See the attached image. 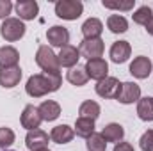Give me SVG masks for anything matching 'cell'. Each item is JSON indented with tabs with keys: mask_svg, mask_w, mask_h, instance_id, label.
Segmentation results:
<instances>
[{
	"mask_svg": "<svg viewBox=\"0 0 153 151\" xmlns=\"http://www.w3.org/2000/svg\"><path fill=\"white\" fill-rule=\"evenodd\" d=\"M61 85H62V76H61V73H38V75L29 76L27 85H25V91L32 98H43L48 93L59 91Z\"/></svg>",
	"mask_w": 153,
	"mask_h": 151,
	"instance_id": "6da1fadb",
	"label": "cell"
},
{
	"mask_svg": "<svg viewBox=\"0 0 153 151\" xmlns=\"http://www.w3.org/2000/svg\"><path fill=\"white\" fill-rule=\"evenodd\" d=\"M36 64L43 70V73H61L59 59L53 53V50L46 44H41L36 52Z\"/></svg>",
	"mask_w": 153,
	"mask_h": 151,
	"instance_id": "7a4b0ae2",
	"label": "cell"
},
{
	"mask_svg": "<svg viewBox=\"0 0 153 151\" xmlns=\"http://www.w3.org/2000/svg\"><path fill=\"white\" fill-rule=\"evenodd\" d=\"M25 25L20 18H7L4 20V23L0 25V36L9 41V43H14V41H20V39L25 36Z\"/></svg>",
	"mask_w": 153,
	"mask_h": 151,
	"instance_id": "3957f363",
	"label": "cell"
},
{
	"mask_svg": "<svg viewBox=\"0 0 153 151\" xmlns=\"http://www.w3.org/2000/svg\"><path fill=\"white\" fill-rule=\"evenodd\" d=\"M84 13V4L80 0H59L55 4V14L62 20L73 21Z\"/></svg>",
	"mask_w": 153,
	"mask_h": 151,
	"instance_id": "277c9868",
	"label": "cell"
},
{
	"mask_svg": "<svg viewBox=\"0 0 153 151\" xmlns=\"http://www.w3.org/2000/svg\"><path fill=\"white\" fill-rule=\"evenodd\" d=\"M78 52L82 57H85L87 61H93V59H102L103 52H105V44L102 38L98 39H84L78 46Z\"/></svg>",
	"mask_w": 153,
	"mask_h": 151,
	"instance_id": "5b68a950",
	"label": "cell"
},
{
	"mask_svg": "<svg viewBox=\"0 0 153 151\" xmlns=\"http://www.w3.org/2000/svg\"><path fill=\"white\" fill-rule=\"evenodd\" d=\"M119 89H121V82L114 76H107V78L100 80L94 87L96 94L100 98H105V100H116L119 94Z\"/></svg>",
	"mask_w": 153,
	"mask_h": 151,
	"instance_id": "8992f818",
	"label": "cell"
},
{
	"mask_svg": "<svg viewBox=\"0 0 153 151\" xmlns=\"http://www.w3.org/2000/svg\"><path fill=\"white\" fill-rule=\"evenodd\" d=\"M116 100L119 103H123V105L135 103V101L141 100V87L135 82H123L121 84V89H119V94H117Z\"/></svg>",
	"mask_w": 153,
	"mask_h": 151,
	"instance_id": "52a82bcc",
	"label": "cell"
},
{
	"mask_svg": "<svg viewBox=\"0 0 153 151\" xmlns=\"http://www.w3.org/2000/svg\"><path fill=\"white\" fill-rule=\"evenodd\" d=\"M84 70H85V73H87V76H89L91 80L100 82V80L107 78L109 64H107L105 59H93V61H87V62H85Z\"/></svg>",
	"mask_w": 153,
	"mask_h": 151,
	"instance_id": "ba28073f",
	"label": "cell"
},
{
	"mask_svg": "<svg viewBox=\"0 0 153 151\" xmlns=\"http://www.w3.org/2000/svg\"><path fill=\"white\" fill-rule=\"evenodd\" d=\"M20 121H22V126H23L25 130L30 132V130H38L39 124L43 123V117H41V114H39L38 107H34V105H27V107L23 109V112H22Z\"/></svg>",
	"mask_w": 153,
	"mask_h": 151,
	"instance_id": "9c48e42d",
	"label": "cell"
},
{
	"mask_svg": "<svg viewBox=\"0 0 153 151\" xmlns=\"http://www.w3.org/2000/svg\"><path fill=\"white\" fill-rule=\"evenodd\" d=\"M152 70H153V62L150 61V57H144V55L135 57L132 61V64H130V73L135 78H139V80L148 78L150 73H152Z\"/></svg>",
	"mask_w": 153,
	"mask_h": 151,
	"instance_id": "30bf717a",
	"label": "cell"
},
{
	"mask_svg": "<svg viewBox=\"0 0 153 151\" xmlns=\"http://www.w3.org/2000/svg\"><path fill=\"white\" fill-rule=\"evenodd\" d=\"M57 59H59V66L61 68H70L71 70V68L76 66V62L80 59V52H78V48L73 46V44H66V46L61 48Z\"/></svg>",
	"mask_w": 153,
	"mask_h": 151,
	"instance_id": "8fae6325",
	"label": "cell"
},
{
	"mask_svg": "<svg viewBox=\"0 0 153 151\" xmlns=\"http://www.w3.org/2000/svg\"><path fill=\"white\" fill-rule=\"evenodd\" d=\"M46 39L52 46H57V48H62L70 43V32L66 27H61V25H53L46 30Z\"/></svg>",
	"mask_w": 153,
	"mask_h": 151,
	"instance_id": "7c38bea8",
	"label": "cell"
},
{
	"mask_svg": "<svg viewBox=\"0 0 153 151\" xmlns=\"http://www.w3.org/2000/svg\"><path fill=\"white\" fill-rule=\"evenodd\" d=\"M48 141H50V135L43 130H30L25 137V146L29 148L30 151H38V150H43L48 146Z\"/></svg>",
	"mask_w": 153,
	"mask_h": 151,
	"instance_id": "4fadbf2b",
	"label": "cell"
},
{
	"mask_svg": "<svg viewBox=\"0 0 153 151\" xmlns=\"http://www.w3.org/2000/svg\"><path fill=\"white\" fill-rule=\"evenodd\" d=\"M130 53H132V46H130L128 41H116V43H112V46H111V50H109L111 61L116 62V64L126 62L128 57H130Z\"/></svg>",
	"mask_w": 153,
	"mask_h": 151,
	"instance_id": "5bb4252c",
	"label": "cell"
},
{
	"mask_svg": "<svg viewBox=\"0 0 153 151\" xmlns=\"http://www.w3.org/2000/svg\"><path fill=\"white\" fill-rule=\"evenodd\" d=\"M14 9L20 20H34L39 13V5L36 0H18Z\"/></svg>",
	"mask_w": 153,
	"mask_h": 151,
	"instance_id": "9a60e30c",
	"label": "cell"
},
{
	"mask_svg": "<svg viewBox=\"0 0 153 151\" xmlns=\"http://www.w3.org/2000/svg\"><path fill=\"white\" fill-rule=\"evenodd\" d=\"M75 137V130L68 124H57L50 132V141L55 144H68Z\"/></svg>",
	"mask_w": 153,
	"mask_h": 151,
	"instance_id": "2e32d148",
	"label": "cell"
},
{
	"mask_svg": "<svg viewBox=\"0 0 153 151\" xmlns=\"http://www.w3.org/2000/svg\"><path fill=\"white\" fill-rule=\"evenodd\" d=\"M20 80H22V70H20V66L0 70V85L2 87L13 89V87H16L20 84Z\"/></svg>",
	"mask_w": 153,
	"mask_h": 151,
	"instance_id": "e0dca14e",
	"label": "cell"
},
{
	"mask_svg": "<svg viewBox=\"0 0 153 151\" xmlns=\"http://www.w3.org/2000/svg\"><path fill=\"white\" fill-rule=\"evenodd\" d=\"M18 61H20V53L14 46H2L0 48V70L18 66Z\"/></svg>",
	"mask_w": 153,
	"mask_h": 151,
	"instance_id": "ac0fdd59",
	"label": "cell"
},
{
	"mask_svg": "<svg viewBox=\"0 0 153 151\" xmlns=\"http://www.w3.org/2000/svg\"><path fill=\"white\" fill-rule=\"evenodd\" d=\"M103 32V23L98 18H87L82 25L84 39H98Z\"/></svg>",
	"mask_w": 153,
	"mask_h": 151,
	"instance_id": "d6986e66",
	"label": "cell"
},
{
	"mask_svg": "<svg viewBox=\"0 0 153 151\" xmlns=\"http://www.w3.org/2000/svg\"><path fill=\"white\" fill-rule=\"evenodd\" d=\"M102 137L105 139V142H121L125 137V128L119 123H109L103 126L102 130Z\"/></svg>",
	"mask_w": 153,
	"mask_h": 151,
	"instance_id": "ffe728a7",
	"label": "cell"
},
{
	"mask_svg": "<svg viewBox=\"0 0 153 151\" xmlns=\"http://www.w3.org/2000/svg\"><path fill=\"white\" fill-rule=\"evenodd\" d=\"M38 109L43 121H55L61 115V105L57 101H53V100H45Z\"/></svg>",
	"mask_w": 153,
	"mask_h": 151,
	"instance_id": "44dd1931",
	"label": "cell"
},
{
	"mask_svg": "<svg viewBox=\"0 0 153 151\" xmlns=\"http://www.w3.org/2000/svg\"><path fill=\"white\" fill-rule=\"evenodd\" d=\"M100 112H102L100 105H98L96 101H93V100H85V101L78 107V114H80V117H85V119H93V121H96V119L100 117Z\"/></svg>",
	"mask_w": 153,
	"mask_h": 151,
	"instance_id": "7402d4cb",
	"label": "cell"
},
{
	"mask_svg": "<svg viewBox=\"0 0 153 151\" xmlns=\"http://www.w3.org/2000/svg\"><path fill=\"white\" fill-rule=\"evenodd\" d=\"M75 133L82 139H89L94 133V121L93 119H85V117H78L75 121Z\"/></svg>",
	"mask_w": 153,
	"mask_h": 151,
	"instance_id": "603a6c76",
	"label": "cell"
},
{
	"mask_svg": "<svg viewBox=\"0 0 153 151\" xmlns=\"http://www.w3.org/2000/svg\"><path fill=\"white\" fill-rule=\"evenodd\" d=\"M137 115L139 119L146 121V123H152L153 121V98H141L137 101Z\"/></svg>",
	"mask_w": 153,
	"mask_h": 151,
	"instance_id": "cb8c5ba5",
	"label": "cell"
},
{
	"mask_svg": "<svg viewBox=\"0 0 153 151\" xmlns=\"http://www.w3.org/2000/svg\"><path fill=\"white\" fill-rule=\"evenodd\" d=\"M107 29L112 32V34H123L128 30V21L125 16L121 14H111L107 18Z\"/></svg>",
	"mask_w": 153,
	"mask_h": 151,
	"instance_id": "d4e9b609",
	"label": "cell"
},
{
	"mask_svg": "<svg viewBox=\"0 0 153 151\" xmlns=\"http://www.w3.org/2000/svg\"><path fill=\"white\" fill-rule=\"evenodd\" d=\"M66 78H68V82H70V84H73V85H76V87L85 85V84H87V80H89V76H87V73H85V70H84V68H78V66L71 68V70L68 71Z\"/></svg>",
	"mask_w": 153,
	"mask_h": 151,
	"instance_id": "484cf974",
	"label": "cell"
},
{
	"mask_svg": "<svg viewBox=\"0 0 153 151\" xmlns=\"http://www.w3.org/2000/svg\"><path fill=\"white\" fill-rule=\"evenodd\" d=\"M132 18H134V21L137 23V25H143V27H146L148 25V21L153 18V11L152 7H148V5H143V7H139L134 14H132Z\"/></svg>",
	"mask_w": 153,
	"mask_h": 151,
	"instance_id": "4316f807",
	"label": "cell"
},
{
	"mask_svg": "<svg viewBox=\"0 0 153 151\" xmlns=\"http://www.w3.org/2000/svg\"><path fill=\"white\" fill-rule=\"evenodd\" d=\"M107 142L102 137V133H93L87 139V151H105Z\"/></svg>",
	"mask_w": 153,
	"mask_h": 151,
	"instance_id": "83f0119b",
	"label": "cell"
},
{
	"mask_svg": "<svg viewBox=\"0 0 153 151\" xmlns=\"http://www.w3.org/2000/svg\"><path fill=\"white\" fill-rule=\"evenodd\" d=\"M14 139H16V135L11 128H7V126L0 128V150H7L9 146H13Z\"/></svg>",
	"mask_w": 153,
	"mask_h": 151,
	"instance_id": "f1b7e54d",
	"label": "cell"
},
{
	"mask_svg": "<svg viewBox=\"0 0 153 151\" xmlns=\"http://www.w3.org/2000/svg\"><path fill=\"white\" fill-rule=\"evenodd\" d=\"M102 5L105 9H116V11H130L135 5V0H126V2H111V0H103Z\"/></svg>",
	"mask_w": 153,
	"mask_h": 151,
	"instance_id": "f546056e",
	"label": "cell"
},
{
	"mask_svg": "<svg viewBox=\"0 0 153 151\" xmlns=\"http://www.w3.org/2000/svg\"><path fill=\"white\" fill-rule=\"evenodd\" d=\"M139 146L143 151H153V130H146L139 141Z\"/></svg>",
	"mask_w": 153,
	"mask_h": 151,
	"instance_id": "4dcf8cb0",
	"label": "cell"
},
{
	"mask_svg": "<svg viewBox=\"0 0 153 151\" xmlns=\"http://www.w3.org/2000/svg\"><path fill=\"white\" fill-rule=\"evenodd\" d=\"M11 11H13L11 0H0V20H7Z\"/></svg>",
	"mask_w": 153,
	"mask_h": 151,
	"instance_id": "1f68e13d",
	"label": "cell"
},
{
	"mask_svg": "<svg viewBox=\"0 0 153 151\" xmlns=\"http://www.w3.org/2000/svg\"><path fill=\"white\" fill-rule=\"evenodd\" d=\"M114 151H135V150H134V146L130 142H123L121 141V142H117L114 146Z\"/></svg>",
	"mask_w": 153,
	"mask_h": 151,
	"instance_id": "d6a6232c",
	"label": "cell"
},
{
	"mask_svg": "<svg viewBox=\"0 0 153 151\" xmlns=\"http://www.w3.org/2000/svg\"><path fill=\"white\" fill-rule=\"evenodd\" d=\"M146 32H148L150 36H153V18L148 21V25H146Z\"/></svg>",
	"mask_w": 153,
	"mask_h": 151,
	"instance_id": "836d02e7",
	"label": "cell"
},
{
	"mask_svg": "<svg viewBox=\"0 0 153 151\" xmlns=\"http://www.w3.org/2000/svg\"><path fill=\"white\" fill-rule=\"evenodd\" d=\"M38 151H50L48 148H43V150H38Z\"/></svg>",
	"mask_w": 153,
	"mask_h": 151,
	"instance_id": "e575fe53",
	"label": "cell"
},
{
	"mask_svg": "<svg viewBox=\"0 0 153 151\" xmlns=\"http://www.w3.org/2000/svg\"><path fill=\"white\" fill-rule=\"evenodd\" d=\"M2 151H13V150H2Z\"/></svg>",
	"mask_w": 153,
	"mask_h": 151,
	"instance_id": "d590c367",
	"label": "cell"
}]
</instances>
